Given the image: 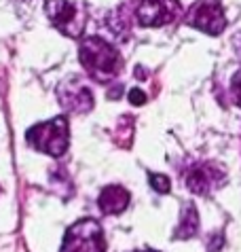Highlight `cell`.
Masks as SVG:
<instances>
[{
    "label": "cell",
    "instance_id": "7",
    "mask_svg": "<svg viewBox=\"0 0 241 252\" xmlns=\"http://www.w3.org/2000/svg\"><path fill=\"white\" fill-rule=\"evenodd\" d=\"M184 183L197 195H210L226 183V174L216 163H195L184 172Z\"/></svg>",
    "mask_w": 241,
    "mask_h": 252
},
{
    "label": "cell",
    "instance_id": "10",
    "mask_svg": "<svg viewBox=\"0 0 241 252\" xmlns=\"http://www.w3.org/2000/svg\"><path fill=\"white\" fill-rule=\"evenodd\" d=\"M197 231H199V214H197V208L193 204H186L182 208L180 225L176 229L174 237L176 240H188V237L197 235Z\"/></svg>",
    "mask_w": 241,
    "mask_h": 252
},
{
    "label": "cell",
    "instance_id": "11",
    "mask_svg": "<svg viewBox=\"0 0 241 252\" xmlns=\"http://www.w3.org/2000/svg\"><path fill=\"white\" fill-rule=\"evenodd\" d=\"M148 178H151V185L157 193H169L172 183H169L167 176H163V174H148Z\"/></svg>",
    "mask_w": 241,
    "mask_h": 252
},
{
    "label": "cell",
    "instance_id": "6",
    "mask_svg": "<svg viewBox=\"0 0 241 252\" xmlns=\"http://www.w3.org/2000/svg\"><path fill=\"white\" fill-rule=\"evenodd\" d=\"M186 24L205 32V34L218 36V34L226 28L224 9H222L220 0H199V2L190 9Z\"/></svg>",
    "mask_w": 241,
    "mask_h": 252
},
{
    "label": "cell",
    "instance_id": "4",
    "mask_svg": "<svg viewBox=\"0 0 241 252\" xmlns=\"http://www.w3.org/2000/svg\"><path fill=\"white\" fill-rule=\"evenodd\" d=\"M45 13L49 22L61 34L72 38L83 34L85 17H83V6L79 2H74V0H47Z\"/></svg>",
    "mask_w": 241,
    "mask_h": 252
},
{
    "label": "cell",
    "instance_id": "1",
    "mask_svg": "<svg viewBox=\"0 0 241 252\" xmlns=\"http://www.w3.org/2000/svg\"><path fill=\"white\" fill-rule=\"evenodd\" d=\"M79 60L85 70L100 83L115 81V76H119L120 68H123V60H120L119 51L100 36L83 38L79 49Z\"/></svg>",
    "mask_w": 241,
    "mask_h": 252
},
{
    "label": "cell",
    "instance_id": "12",
    "mask_svg": "<svg viewBox=\"0 0 241 252\" xmlns=\"http://www.w3.org/2000/svg\"><path fill=\"white\" fill-rule=\"evenodd\" d=\"M231 92H233V97H235L237 106L241 108V70H239V72H235V76H233Z\"/></svg>",
    "mask_w": 241,
    "mask_h": 252
},
{
    "label": "cell",
    "instance_id": "8",
    "mask_svg": "<svg viewBox=\"0 0 241 252\" xmlns=\"http://www.w3.org/2000/svg\"><path fill=\"white\" fill-rule=\"evenodd\" d=\"M58 97H60V104L68 113L85 115L93 108V94H91V89L76 79L61 83L58 89Z\"/></svg>",
    "mask_w": 241,
    "mask_h": 252
},
{
    "label": "cell",
    "instance_id": "9",
    "mask_svg": "<svg viewBox=\"0 0 241 252\" xmlns=\"http://www.w3.org/2000/svg\"><path fill=\"white\" fill-rule=\"evenodd\" d=\"M129 201H131V195L127 189L119 187V185H110L100 193L97 204H100V210L104 214H120L127 210Z\"/></svg>",
    "mask_w": 241,
    "mask_h": 252
},
{
    "label": "cell",
    "instance_id": "13",
    "mask_svg": "<svg viewBox=\"0 0 241 252\" xmlns=\"http://www.w3.org/2000/svg\"><path fill=\"white\" fill-rule=\"evenodd\" d=\"M129 102L136 104V106H140V104L146 102V94L142 92V89H131L129 92Z\"/></svg>",
    "mask_w": 241,
    "mask_h": 252
},
{
    "label": "cell",
    "instance_id": "14",
    "mask_svg": "<svg viewBox=\"0 0 241 252\" xmlns=\"http://www.w3.org/2000/svg\"><path fill=\"white\" fill-rule=\"evenodd\" d=\"M138 252H157V250H138Z\"/></svg>",
    "mask_w": 241,
    "mask_h": 252
},
{
    "label": "cell",
    "instance_id": "2",
    "mask_svg": "<svg viewBox=\"0 0 241 252\" xmlns=\"http://www.w3.org/2000/svg\"><path fill=\"white\" fill-rule=\"evenodd\" d=\"M28 142L38 153H47L51 157H61L68 151V119L55 117L47 123H38L28 131Z\"/></svg>",
    "mask_w": 241,
    "mask_h": 252
},
{
    "label": "cell",
    "instance_id": "5",
    "mask_svg": "<svg viewBox=\"0 0 241 252\" xmlns=\"http://www.w3.org/2000/svg\"><path fill=\"white\" fill-rule=\"evenodd\" d=\"M178 0H140L136 4V19L144 28H161L180 15Z\"/></svg>",
    "mask_w": 241,
    "mask_h": 252
},
{
    "label": "cell",
    "instance_id": "3",
    "mask_svg": "<svg viewBox=\"0 0 241 252\" xmlns=\"http://www.w3.org/2000/svg\"><path fill=\"white\" fill-rule=\"evenodd\" d=\"M61 252H106V240L100 222L83 219L66 231Z\"/></svg>",
    "mask_w": 241,
    "mask_h": 252
}]
</instances>
